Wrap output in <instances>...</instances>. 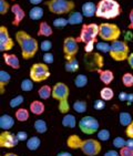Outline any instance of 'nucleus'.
I'll return each mask as SVG.
<instances>
[{
    "label": "nucleus",
    "mask_w": 133,
    "mask_h": 156,
    "mask_svg": "<svg viewBox=\"0 0 133 156\" xmlns=\"http://www.w3.org/2000/svg\"><path fill=\"white\" fill-rule=\"evenodd\" d=\"M95 48L99 50V51L103 52V53H108L110 52V48H111V44L106 43V42H98Z\"/></svg>",
    "instance_id": "a19ab883"
},
{
    "label": "nucleus",
    "mask_w": 133,
    "mask_h": 156,
    "mask_svg": "<svg viewBox=\"0 0 133 156\" xmlns=\"http://www.w3.org/2000/svg\"><path fill=\"white\" fill-rule=\"evenodd\" d=\"M19 140L17 137V134L9 132V131H3L0 134V147L5 148H13L18 145Z\"/></svg>",
    "instance_id": "f8f14e48"
},
{
    "label": "nucleus",
    "mask_w": 133,
    "mask_h": 156,
    "mask_svg": "<svg viewBox=\"0 0 133 156\" xmlns=\"http://www.w3.org/2000/svg\"><path fill=\"white\" fill-rule=\"evenodd\" d=\"M33 127L36 129V132L39 134H45L48 131V125L45 120H36L33 123Z\"/></svg>",
    "instance_id": "c85d7f7f"
},
{
    "label": "nucleus",
    "mask_w": 133,
    "mask_h": 156,
    "mask_svg": "<svg viewBox=\"0 0 133 156\" xmlns=\"http://www.w3.org/2000/svg\"><path fill=\"white\" fill-rule=\"evenodd\" d=\"M132 116L129 112H120V114H119V122L121 124L122 126H129L131 123H132Z\"/></svg>",
    "instance_id": "cd10ccee"
},
{
    "label": "nucleus",
    "mask_w": 133,
    "mask_h": 156,
    "mask_svg": "<svg viewBox=\"0 0 133 156\" xmlns=\"http://www.w3.org/2000/svg\"><path fill=\"white\" fill-rule=\"evenodd\" d=\"M97 136H98V140H99V141L106 142V141H109L110 136H111V133H110L109 129H100V131H98Z\"/></svg>",
    "instance_id": "f704fd0d"
},
{
    "label": "nucleus",
    "mask_w": 133,
    "mask_h": 156,
    "mask_svg": "<svg viewBox=\"0 0 133 156\" xmlns=\"http://www.w3.org/2000/svg\"><path fill=\"white\" fill-rule=\"evenodd\" d=\"M127 102L129 103V104L133 102V93H129V95H128V101H127Z\"/></svg>",
    "instance_id": "052dcab7"
},
{
    "label": "nucleus",
    "mask_w": 133,
    "mask_h": 156,
    "mask_svg": "<svg viewBox=\"0 0 133 156\" xmlns=\"http://www.w3.org/2000/svg\"><path fill=\"white\" fill-rule=\"evenodd\" d=\"M64 69L70 73H73V72H77L79 70V62L77 60L76 58L72 59V60L70 61H66V66H64Z\"/></svg>",
    "instance_id": "473e14b6"
},
{
    "label": "nucleus",
    "mask_w": 133,
    "mask_h": 156,
    "mask_svg": "<svg viewBox=\"0 0 133 156\" xmlns=\"http://www.w3.org/2000/svg\"><path fill=\"white\" fill-rule=\"evenodd\" d=\"M110 57L114 61L122 62L125 61L130 55V48L125 41L121 40H115L111 42V48H110Z\"/></svg>",
    "instance_id": "7ed1b4c3"
},
{
    "label": "nucleus",
    "mask_w": 133,
    "mask_h": 156,
    "mask_svg": "<svg viewBox=\"0 0 133 156\" xmlns=\"http://www.w3.org/2000/svg\"><path fill=\"white\" fill-rule=\"evenodd\" d=\"M82 144H83V140H81L80 136L76 135V134L70 135L66 138V145L71 150H81Z\"/></svg>",
    "instance_id": "a211bd4d"
},
{
    "label": "nucleus",
    "mask_w": 133,
    "mask_h": 156,
    "mask_svg": "<svg viewBox=\"0 0 133 156\" xmlns=\"http://www.w3.org/2000/svg\"><path fill=\"white\" fill-rule=\"evenodd\" d=\"M3 156H18L17 154H15V153H7V154H5Z\"/></svg>",
    "instance_id": "680f3d73"
},
{
    "label": "nucleus",
    "mask_w": 133,
    "mask_h": 156,
    "mask_svg": "<svg viewBox=\"0 0 133 156\" xmlns=\"http://www.w3.org/2000/svg\"><path fill=\"white\" fill-rule=\"evenodd\" d=\"M103 156H120V153L114 150H110V151H108V152H106Z\"/></svg>",
    "instance_id": "603ef678"
},
{
    "label": "nucleus",
    "mask_w": 133,
    "mask_h": 156,
    "mask_svg": "<svg viewBox=\"0 0 133 156\" xmlns=\"http://www.w3.org/2000/svg\"><path fill=\"white\" fill-rule=\"evenodd\" d=\"M102 150V145L99 140H93V138H88L83 140V144L81 146L82 153L87 156H97L100 154Z\"/></svg>",
    "instance_id": "9d476101"
},
{
    "label": "nucleus",
    "mask_w": 133,
    "mask_h": 156,
    "mask_svg": "<svg viewBox=\"0 0 133 156\" xmlns=\"http://www.w3.org/2000/svg\"><path fill=\"white\" fill-rule=\"evenodd\" d=\"M50 12L56 15H66L70 13L74 9L76 3L72 0H48L45 2Z\"/></svg>",
    "instance_id": "20e7f679"
},
{
    "label": "nucleus",
    "mask_w": 133,
    "mask_h": 156,
    "mask_svg": "<svg viewBox=\"0 0 133 156\" xmlns=\"http://www.w3.org/2000/svg\"><path fill=\"white\" fill-rule=\"evenodd\" d=\"M68 21H69V24H72V26L82 23V21H83L82 12H78V11L71 12L69 15V17H68Z\"/></svg>",
    "instance_id": "393cba45"
},
{
    "label": "nucleus",
    "mask_w": 133,
    "mask_h": 156,
    "mask_svg": "<svg viewBox=\"0 0 133 156\" xmlns=\"http://www.w3.org/2000/svg\"><path fill=\"white\" fill-rule=\"evenodd\" d=\"M99 72V78L100 81L102 82L103 84L106 85H110V83H112V81L114 80V74L112 72L111 70H98Z\"/></svg>",
    "instance_id": "6ab92c4d"
},
{
    "label": "nucleus",
    "mask_w": 133,
    "mask_h": 156,
    "mask_svg": "<svg viewBox=\"0 0 133 156\" xmlns=\"http://www.w3.org/2000/svg\"><path fill=\"white\" fill-rule=\"evenodd\" d=\"M42 1L43 0H29V2H30L31 5H33V6H39Z\"/></svg>",
    "instance_id": "4d7b16f0"
},
{
    "label": "nucleus",
    "mask_w": 133,
    "mask_h": 156,
    "mask_svg": "<svg viewBox=\"0 0 133 156\" xmlns=\"http://www.w3.org/2000/svg\"><path fill=\"white\" fill-rule=\"evenodd\" d=\"M125 146L130 147V148H133V138H128Z\"/></svg>",
    "instance_id": "13d9d810"
},
{
    "label": "nucleus",
    "mask_w": 133,
    "mask_h": 156,
    "mask_svg": "<svg viewBox=\"0 0 133 156\" xmlns=\"http://www.w3.org/2000/svg\"><path fill=\"white\" fill-rule=\"evenodd\" d=\"M11 1H16V0H11Z\"/></svg>",
    "instance_id": "e2e57ef3"
},
{
    "label": "nucleus",
    "mask_w": 133,
    "mask_h": 156,
    "mask_svg": "<svg viewBox=\"0 0 133 156\" xmlns=\"http://www.w3.org/2000/svg\"><path fill=\"white\" fill-rule=\"evenodd\" d=\"M13 47H15V42L9 36L7 27L1 26L0 27V51L3 53V52L11 50Z\"/></svg>",
    "instance_id": "9b49d317"
},
{
    "label": "nucleus",
    "mask_w": 133,
    "mask_h": 156,
    "mask_svg": "<svg viewBox=\"0 0 133 156\" xmlns=\"http://www.w3.org/2000/svg\"><path fill=\"white\" fill-rule=\"evenodd\" d=\"M52 33H53V30H52V28L49 26L48 22H45V21H42V22H40L39 24V30L37 32V34L40 37H50L52 36Z\"/></svg>",
    "instance_id": "5701e85b"
},
{
    "label": "nucleus",
    "mask_w": 133,
    "mask_h": 156,
    "mask_svg": "<svg viewBox=\"0 0 133 156\" xmlns=\"http://www.w3.org/2000/svg\"><path fill=\"white\" fill-rule=\"evenodd\" d=\"M119 153H120V156H133V148L124 146L120 150Z\"/></svg>",
    "instance_id": "de8ad7c7"
},
{
    "label": "nucleus",
    "mask_w": 133,
    "mask_h": 156,
    "mask_svg": "<svg viewBox=\"0 0 133 156\" xmlns=\"http://www.w3.org/2000/svg\"><path fill=\"white\" fill-rule=\"evenodd\" d=\"M122 83L125 87H133V74L132 73H124L122 75Z\"/></svg>",
    "instance_id": "e433bc0d"
},
{
    "label": "nucleus",
    "mask_w": 133,
    "mask_h": 156,
    "mask_svg": "<svg viewBox=\"0 0 133 156\" xmlns=\"http://www.w3.org/2000/svg\"><path fill=\"white\" fill-rule=\"evenodd\" d=\"M79 129L85 135H92L99 131V121L92 116H83L79 121Z\"/></svg>",
    "instance_id": "0eeeda50"
},
{
    "label": "nucleus",
    "mask_w": 133,
    "mask_h": 156,
    "mask_svg": "<svg viewBox=\"0 0 133 156\" xmlns=\"http://www.w3.org/2000/svg\"><path fill=\"white\" fill-rule=\"evenodd\" d=\"M128 95H129V93H127V92H121L119 94V100L121 102H125V101H128Z\"/></svg>",
    "instance_id": "864d4df0"
},
{
    "label": "nucleus",
    "mask_w": 133,
    "mask_h": 156,
    "mask_svg": "<svg viewBox=\"0 0 133 156\" xmlns=\"http://www.w3.org/2000/svg\"><path fill=\"white\" fill-rule=\"evenodd\" d=\"M52 24H53V27L55 28L62 29V28L66 27V24H69V21H68V19H66V18H57L53 20Z\"/></svg>",
    "instance_id": "58836bf2"
},
{
    "label": "nucleus",
    "mask_w": 133,
    "mask_h": 156,
    "mask_svg": "<svg viewBox=\"0 0 133 156\" xmlns=\"http://www.w3.org/2000/svg\"><path fill=\"white\" fill-rule=\"evenodd\" d=\"M70 90L68 85L62 82H58L57 84H55V87H52V98L55 100H57L58 102L68 100L69 98Z\"/></svg>",
    "instance_id": "ddd939ff"
},
{
    "label": "nucleus",
    "mask_w": 133,
    "mask_h": 156,
    "mask_svg": "<svg viewBox=\"0 0 133 156\" xmlns=\"http://www.w3.org/2000/svg\"><path fill=\"white\" fill-rule=\"evenodd\" d=\"M26 146L29 151H37L41 146V140H40L38 136H31L30 138H28L27 143H26Z\"/></svg>",
    "instance_id": "b1692460"
},
{
    "label": "nucleus",
    "mask_w": 133,
    "mask_h": 156,
    "mask_svg": "<svg viewBox=\"0 0 133 156\" xmlns=\"http://www.w3.org/2000/svg\"><path fill=\"white\" fill-rule=\"evenodd\" d=\"M70 110V105H69V102H68V100H64V101H61L59 102V111L60 113L62 114H66Z\"/></svg>",
    "instance_id": "79ce46f5"
},
{
    "label": "nucleus",
    "mask_w": 133,
    "mask_h": 156,
    "mask_svg": "<svg viewBox=\"0 0 133 156\" xmlns=\"http://www.w3.org/2000/svg\"><path fill=\"white\" fill-rule=\"evenodd\" d=\"M88 84V76L85 74H78L74 79V85L77 87H84Z\"/></svg>",
    "instance_id": "72a5a7b5"
},
{
    "label": "nucleus",
    "mask_w": 133,
    "mask_h": 156,
    "mask_svg": "<svg viewBox=\"0 0 133 156\" xmlns=\"http://www.w3.org/2000/svg\"><path fill=\"white\" fill-rule=\"evenodd\" d=\"M3 61L7 66H10L13 70H18L20 68V61H19V58L16 54L3 53Z\"/></svg>",
    "instance_id": "dca6fc26"
},
{
    "label": "nucleus",
    "mask_w": 133,
    "mask_h": 156,
    "mask_svg": "<svg viewBox=\"0 0 133 156\" xmlns=\"http://www.w3.org/2000/svg\"><path fill=\"white\" fill-rule=\"evenodd\" d=\"M40 49L43 52H50V50L52 49V42L50 40H43L40 43Z\"/></svg>",
    "instance_id": "c03bdc74"
},
{
    "label": "nucleus",
    "mask_w": 133,
    "mask_h": 156,
    "mask_svg": "<svg viewBox=\"0 0 133 156\" xmlns=\"http://www.w3.org/2000/svg\"><path fill=\"white\" fill-rule=\"evenodd\" d=\"M100 98L104 100V101H111L114 98V92H113L111 87H106L101 89V91H100Z\"/></svg>",
    "instance_id": "c756f323"
},
{
    "label": "nucleus",
    "mask_w": 133,
    "mask_h": 156,
    "mask_svg": "<svg viewBox=\"0 0 133 156\" xmlns=\"http://www.w3.org/2000/svg\"><path fill=\"white\" fill-rule=\"evenodd\" d=\"M38 95H39L40 99L48 100L50 96H52V89L49 85H42L38 90Z\"/></svg>",
    "instance_id": "7c9ffc66"
},
{
    "label": "nucleus",
    "mask_w": 133,
    "mask_h": 156,
    "mask_svg": "<svg viewBox=\"0 0 133 156\" xmlns=\"http://www.w3.org/2000/svg\"><path fill=\"white\" fill-rule=\"evenodd\" d=\"M128 63H129V66H130L131 69L133 70V52L130 53V55H129V58H128Z\"/></svg>",
    "instance_id": "6e6d98bb"
},
{
    "label": "nucleus",
    "mask_w": 133,
    "mask_h": 156,
    "mask_svg": "<svg viewBox=\"0 0 133 156\" xmlns=\"http://www.w3.org/2000/svg\"><path fill=\"white\" fill-rule=\"evenodd\" d=\"M57 156H72V154L69 152H60L59 154H57Z\"/></svg>",
    "instance_id": "bf43d9fd"
},
{
    "label": "nucleus",
    "mask_w": 133,
    "mask_h": 156,
    "mask_svg": "<svg viewBox=\"0 0 133 156\" xmlns=\"http://www.w3.org/2000/svg\"><path fill=\"white\" fill-rule=\"evenodd\" d=\"M15 126V119L9 114H2L0 116V129L3 131H9Z\"/></svg>",
    "instance_id": "f3484780"
},
{
    "label": "nucleus",
    "mask_w": 133,
    "mask_h": 156,
    "mask_svg": "<svg viewBox=\"0 0 133 156\" xmlns=\"http://www.w3.org/2000/svg\"><path fill=\"white\" fill-rule=\"evenodd\" d=\"M15 117L16 120L19 121V122H26V121L29 120V111L23 108H18L15 113Z\"/></svg>",
    "instance_id": "bb28decb"
},
{
    "label": "nucleus",
    "mask_w": 133,
    "mask_h": 156,
    "mask_svg": "<svg viewBox=\"0 0 133 156\" xmlns=\"http://www.w3.org/2000/svg\"><path fill=\"white\" fill-rule=\"evenodd\" d=\"M106 108V101L102 99H98L94 101L93 103V108L94 110H97V111H101L103 108Z\"/></svg>",
    "instance_id": "49530a36"
},
{
    "label": "nucleus",
    "mask_w": 133,
    "mask_h": 156,
    "mask_svg": "<svg viewBox=\"0 0 133 156\" xmlns=\"http://www.w3.org/2000/svg\"><path fill=\"white\" fill-rule=\"evenodd\" d=\"M120 36H121V30L117 24L104 22L99 26V37H101L103 41L113 42L115 40H119Z\"/></svg>",
    "instance_id": "39448f33"
},
{
    "label": "nucleus",
    "mask_w": 133,
    "mask_h": 156,
    "mask_svg": "<svg viewBox=\"0 0 133 156\" xmlns=\"http://www.w3.org/2000/svg\"><path fill=\"white\" fill-rule=\"evenodd\" d=\"M10 10H11V12L13 13L12 24H13V26H16V27H18L19 24L22 22V20L24 19V17H26V12H24V10L21 8V6H20V5H18V3L12 5L11 9H10Z\"/></svg>",
    "instance_id": "4468645a"
},
{
    "label": "nucleus",
    "mask_w": 133,
    "mask_h": 156,
    "mask_svg": "<svg viewBox=\"0 0 133 156\" xmlns=\"http://www.w3.org/2000/svg\"><path fill=\"white\" fill-rule=\"evenodd\" d=\"M17 137H18L19 142H27L28 141V133L24 132V131H19L17 133Z\"/></svg>",
    "instance_id": "09e8293b"
},
{
    "label": "nucleus",
    "mask_w": 133,
    "mask_h": 156,
    "mask_svg": "<svg viewBox=\"0 0 133 156\" xmlns=\"http://www.w3.org/2000/svg\"><path fill=\"white\" fill-rule=\"evenodd\" d=\"M125 134H127V136L129 138H133V121L130 125L127 126V129H125Z\"/></svg>",
    "instance_id": "8fccbe9b"
},
{
    "label": "nucleus",
    "mask_w": 133,
    "mask_h": 156,
    "mask_svg": "<svg viewBox=\"0 0 133 156\" xmlns=\"http://www.w3.org/2000/svg\"><path fill=\"white\" fill-rule=\"evenodd\" d=\"M9 9H11V8H10L8 1L0 0V15H6L7 12L9 11Z\"/></svg>",
    "instance_id": "a18cd8bd"
},
{
    "label": "nucleus",
    "mask_w": 133,
    "mask_h": 156,
    "mask_svg": "<svg viewBox=\"0 0 133 156\" xmlns=\"http://www.w3.org/2000/svg\"><path fill=\"white\" fill-rule=\"evenodd\" d=\"M81 12L83 17H87V18H91L95 16L97 13V5L92 1H87L82 5L81 7Z\"/></svg>",
    "instance_id": "2eb2a0df"
},
{
    "label": "nucleus",
    "mask_w": 133,
    "mask_h": 156,
    "mask_svg": "<svg viewBox=\"0 0 133 156\" xmlns=\"http://www.w3.org/2000/svg\"><path fill=\"white\" fill-rule=\"evenodd\" d=\"M73 110L77 112V113H84V112H87V110H88V104H87V102L85 101H82V100H78V101H76V102L73 103L72 105Z\"/></svg>",
    "instance_id": "2f4dec72"
},
{
    "label": "nucleus",
    "mask_w": 133,
    "mask_h": 156,
    "mask_svg": "<svg viewBox=\"0 0 133 156\" xmlns=\"http://www.w3.org/2000/svg\"><path fill=\"white\" fill-rule=\"evenodd\" d=\"M45 104L39 100H34L30 104V112L34 115H41L45 112Z\"/></svg>",
    "instance_id": "4be33fe9"
},
{
    "label": "nucleus",
    "mask_w": 133,
    "mask_h": 156,
    "mask_svg": "<svg viewBox=\"0 0 133 156\" xmlns=\"http://www.w3.org/2000/svg\"><path fill=\"white\" fill-rule=\"evenodd\" d=\"M16 40L18 42L21 49V55L24 60H30L36 55L38 49H39V43L33 37H31L29 33L21 30L16 33Z\"/></svg>",
    "instance_id": "f257e3e1"
},
{
    "label": "nucleus",
    "mask_w": 133,
    "mask_h": 156,
    "mask_svg": "<svg viewBox=\"0 0 133 156\" xmlns=\"http://www.w3.org/2000/svg\"><path fill=\"white\" fill-rule=\"evenodd\" d=\"M61 124H62V126L68 127V129H74V127L77 126L76 116L72 115V114L66 113V114H64V116L62 117V120H61Z\"/></svg>",
    "instance_id": "aec40b11"
},
{
    "label": "nucleus",
    "mask_w": 133,
    "mask_h": 156,
    "mask_svg": "<svg viewBox=\"0 0 133 156\" xmlns=\"http://www.w3.org/2000/svg\"><path fill=\"white\" fill-rule=\"evenodd\" d=\"M50 76V70L45 63H33L30 68V79L33 82H43Z\"/></svg>",
    "instance_id": "423d86ee"
},
{
    "label": "nucleus",
    "mask_w": 133,
    "mask_h": 156,
    "mask_svg": "<svg viewBox=\"0 0 133 156\" xmlns=\"http://www.w3.org/2000/svg\"><path fill=\"white\" fill-rule=\"evenodd\" d=\"M24 101V98L22 95H17L15 96L13 99L10 100V102H9V105H10V108H19L20 105L23 103Z\"/></svg>",
    "instance_id": "4c0bfd02"
},
{
    "label": "nucleus",
    "mask_w": 133,
    "mask_h": 156,
    "mask_svg": "<svg viewBox=\"0 0 133 156\" xmlns=\"http://www.w3.org/2000/svg\"><path fill=\"white\" fill-rule=\"evenodd\" d=\"M121 15V6L117 0H101L97 5L95 16L103 19H114Z\"/></svg>",
    "instance_id": "f03ea898"
},
{
    "label": "nucleus",
    "mask_w": 133,
    "mask_h": 156,
    "mask_svg": "<svg viewBox=\"0 0 133 156\" xmlns=\"http://www.w3.org/2000/svg\"><path fill=\"white\" fill-rule=\"evenodd\" d=\"M42 60H43V63L45 64H52V63L55 62V55L51 53V52H45L42 57Z\"/></svg>",
    "instance_id": "37998d69"
},
{
    "label": "nucleus",
    "mask_w": 133,
    "mask_h": 156,
    "mask_svg": "<svg viewBox=\"0 0 133 156\" xmlns=\"http://www.w3.org/2000/svg\"><path fill=\"white\" fill-rule=\"evenodd\" d=\"M85 52H92V50H93V44H94V41H91V42H88V43H85Z\"/></svg>",
    "instance_id": "3c124183"
},
{
    "label": "nucleus",
    "mask_w": 133,
    "mask_h": 156,
    "mask_svg": "<svg viewBox=\"0 0 133 156\" xmlns=\"http://www.w3.org/2000/svg\"><path fill=\"white\" fill-rule=\"evenodd\" d=\"M10 80H11V75L5 70L0 71V93H5V87L9 84Z\"/></svg>",
    "instance_id": "412c9836"
},
{
    "label": "nucleus",
    "mask_w": 133,
    "mask_h": 156,
    "mask_svg": "<svg viewBox=\"0 0 133 156\" xmlns=\"http://www.w3.org/2000/svg\"><path fill=\"white\" fill-rule=\"evenodd\" d=\"M20 87L23 92H29V91H32L33 89V81L31 79H24L21 81L20 84Z\"/></svg>",
    "instance_id": "c9c22d12"
},
{
    "label": "nucleus",
    "mask_w": 133,
    "mask_h": 156,
    "mask_svg": "<svg viewBox=\"0 0 133 156\" xmlns=\"http://www.w3.org/2000/svg\"><path fill=\"white\" fill-rule=\"evenodd\" d=\"M78 39L72 37H68L63 41V54L66 61H70L76 58V54L79 51Z\"/></svg>",
    "instance_id": "1a4fd4ad"
},
{
    "label": "nucleus",
    "mask_w": 133,
    "mask_h": 156,
    "mask_svg": "<svg viewBox=\"0 0 133 156\" xmlns=\"http://www.w3.org/2000/svg\"><path fill=\"white\" fill-rule=\"evenodd\" d=\"M98 36H99V26L97 23L83 24L80 36L78 38V41L88 43L91 41H95Z\"/></svg>",
    "instance_id": "6e6552de"
},
{
    "label": "nucleus",
    "mask_w": 133,
    "mask_h": 156,
    "mask_svg": "<svg viewBox=\"0 0 133 156\" xmlns=\"http://www.w3.org/2000/svg\"><path fill=\"white\" fill-rule=\"evenodd\" d=\"M42 17H43V9L39 6H34L29 11V18L33 21L40 20V19H42Z\"/></svg>",
    "instance_id": "a878e982"
},
{
    "label": "nucleus",
    "mask_w": 133,
    "mask_h": 156,
    "mask_svg": "<svg viewBox=\"0 0 133 156\" xmlns=\"http://www.w3.org/2000/svg\"><path fill=\"white\" fill-rule=\"evenodd\" d=\"M129 20H130V23H129L128 28L131 29V30H133V9L131 10L130 13H129Z\"/></svg>",
    "instance_id": "5fc2aeb1"
},
{
    "label": "nucleus",
    "mask_w": 133,
    "mask_h": 156,
    "mask_svg": "<svg viewBox=\"0 0 133 156\" xmlns=\"http://www.w3.org/2000/svg\"><path fill=\"white\" fill-rule=\"evenodd\" d=\"M127 144V140H124L123 137H115L113 141H112V145L115 147V148H118V150H121L122 147L125 146Z\"/></svg>",
    "instance_id": "ea45409f"
}]
</instances>
